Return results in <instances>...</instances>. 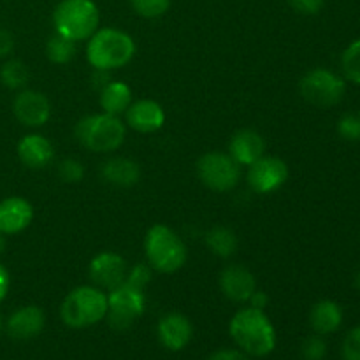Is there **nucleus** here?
Segmentation results:
<instances>
[{"mask_svg": "<svg viewBox=\"0 0 360 360\" xmlns=\"http://www.w3.org/2000/svg\"><path fill=\"white\" fill-rule=\"evenodd\" d=\"M355 288H357V290L360 292V273L357 274V276H355Z\"/></svg>", "mask_w": 360, "mask_h": 360, "instance_id": "obj_40", "label": "nucleus"}, {"mask_svg": "<svg viewBox=\"0 0 360 360\" xmlns=\"http://www.w3.org/2000/svg\"><path fill=\"white\" fill-rule=\"evenodd\" d=\"M301 355L304 360H323L327 355V343L320 334L306 338L301 345Z\"/></svg>", "mask_w": 360, "mask_h": 360, "instance_id": "obj_29", "label": "nucleus"}, {"mask_svg": "<svg viewBox=\"0 0 360 360\" xmlns=\"http://www.w3.org/2000/svg\"><path fill=\"white\" fill-rule=\"evenodd\" d=\"M248 304L252 306V308L262 309V311H264V309L267 308V304H269V297H267L266 292L255 290V292H253V294H252V297H250Z\"/></svg>", "mask_w": 360, "mask_h": 360, "instance_id": "obj_37", "label": "nucleus"}, {"mask_svg": "<svg viewBox=\"0 0 360 360\" xmlns=\"http://www.w3.org/2000/svg\"><path fill=\"white\" fill-rule=\"evenodd\" d=\"M108 315V292L95 285H81L65 295L60 306V319L67 327L86 329Z\"/></svg>", "mask_w": 360, "mask_h": 360, "instance_id": "obj_4", "label": "nucleus"}, {"mask_svg": "<svg viewBox=\"0 0 360 360\" xmlns=\"http://www.w3.org/2000/svg\"><path fill=\"white\" fill-rule=\"evenodd\" d=\"M127 267L125 259L116 252H101L91 259L88 267V276L90 281L104 292H111L125 283Z\"/></svg>", "mask_w": 360, "mask_h": 360, "instance_id": "obj_11", "label": "nucleus"}, {"mask_svg": "<svg viewBox=\"0 0 360 360\" xmlns=\"http://www.w3.org/2000/svg\"><path fill=\"white\" fill-rule=\"evenodd\" d=\"M287 162L278 157H267V155L248 165V172H246V181H248L250 188L260 195H269V193L280 190L287 183Z\"/></svg>", "mask_w": 360, "mask_h": 360, "instance_id": "obj_10", "label": "nucleus"}, {"mask_svg": "<svg viewBox=\"0 0 360 360\" xmlns=\"http://www.w3.org/2000/svg\"><path fill=\"white\" fill-rule=\"evenodd\" d=\"M76 46L77 42L70 41V39L55 32V35H51L46 42V56H48L49 62L56 63V65H63V63H69L76 56Z\"/></svg>", "mask_w": 360, "mask_h": 360, "instance_id": "obj_24", "label": "nucleus"}, {"mask_svg": "<svg viewBox=\"0 0 360 360\" xmlns=\"http://www.w3.org/2000/svg\"><path fill=\"white\" fill-rule=\"evenodd\" d=\"M46 326V315L39 306L28 304L16 309L7 319L6 330L13 340L27 341L39 336Z\"/></svg>", "mask_w": 360, "mask_h": 360, "instance_id": "obj_17", "label": "nucleus"}, {"mask_svg": "<svg viewBox=\"0 0 360 360\" xmlns=\"http://www.w3.org/2000/svg\"><path fill=\"white\" fill-rule=\"evenodd\" d=\"M326 0H288V6L299 14L304 16H315L323 9Z\"/></svg>", "mask_w": 360, "mask_h": 360, "instance_id": "obj_33", "label": "nucleus"}, {"mask_svg": "<svg viewBox=\"0 0 360 360\" xmlns=\"http://www.w3.org/2000/svg\"><path fill=\"white\" fill-rule=\"evenodd\" d=\"M144 255L151 269L162 274H172L186 264L188 250L185 241L171 227L157 224L148 229Z\"/></svg>", "mask_w": 360, "mask_h": 360, "instance_id": "obj_3", "label": "nucleus"}, {"mask_svg": "<svg viewBox=\"0 0 360 360\" xmlns=\"http://www.w3.org/2000/svg\"><path fill=\"white\" fill-rule=\"evenodd\" d=\"M125 125L139 134H153L165 123V111L157 101L141 98L125 111Z\"/></svg>", "mask_w": 360, "mask_h": 360, "instance_id": "obj_14", "label": "nucleus"}, {"mask_svg": "<svg viewBox=\"0 0 360 360\" xmlns=\"http://www.w3.org/2000/svg\"><path fill=\"white\" fill-rule=\"evenodd\" d=\"M151 278H153V269L146 264H136L134 267H130L129 273H127L125 283L130 285V287H136L144 290V288L150 285Z\"/></svg>", "mask_w": 360, "mask_h": 360, "instance_id": "obj_31", "label": "nucleus"}, {"mask_svg": "<svg viewBox=\"0 0 360 360\" xmlns=\"http://www.w3.org/2000/svg\"><path fill=\"white\" fill-rule=\"evenodd\" d=\"M341 323H343V309L336 301L323 299L316 302L309 311V326L320 336L336 333Z\"/></svg>", "mask_w": 360, "mask_h": 360, "instance_id": "obj_21", "label": "nucleus"}, {"mask_svg": "<svg viewBox=\"0 0 360 360\" xmlns=\"http://www.w3.org/2000/svg\"><path fill=\"white\" fill-rule=\"evenodd\" d=\"M338 134L341 139L348 143H359L360 141V112H347L338 120Z\"/></svg>", "mask_w": 360, "mask_h": 360, "instance_id": "obj_28", "label": "nucleus"}, {"mask_svg": "<svg viewBox=\"0 0 360 360\" xmlns=\"http://www.w3.org/2000/svg\"><path fill=\"white\" fill-rule=\"evenodd\" d=\"M76 139L81 146L95 153H111L120 150L125 143L127 125L120 116L108 115H90L81 118L76 123Z\"/></svg>", "mask_w": 360, "mask_h": 360, "instance_id": "obj_5", "label": "nucleus"}, {"mask_svg": "<svg viewBox=\"0 0 360 360\" xmlns=\"http://www.w3.org/2000/svg\"><path fill=\"white\" fill-rule=\"evenodd\" d=\"M27 65L20 60H7L2 67H0V81L4 86L11 88V90H23L28 83Z\"/></svg>", "mask_w": 360, "mask_h": 360, "instance_id": "obj_25", "label": "nucleus"}, {"mask_svg": "<svg viewBox=\"0 0 360 360\" xmlns=\"http://www.w3.org/2000/svg\"><path fill=\"white\" fill-rule=\"evenodd\" d=\"M58 178L63 183H79L84 178V167L76 158H65L58 164Z\"/></svg>", "mask_w": 360, "mask_h": 360, "instance_id": "obj_30", "label": "nucleus"}, {"mask_svg": "<svg viewBox=\"0 0 360 360\" xmlns=\"http://www.w3.org/2000/svg\"><path fill=\"white\" fill-rule=\"evenodd\" d=\"M207 360H250L248 355L241 350H232V348H227V350L214 352Z\"/></svg>", "mask_w": 360, "mask_h": 360, "instance_id": "obj_34", "label": "nucleus"}, {"mask_svg": "<svg viewBox=\"0 0 360 360\" xmlns=\"http://www.w3.org/2000/svg\"><path fill=\"white\" fill-rule=\"evenodd\" d=\"M341 357L343 360H360V326L354 327L345 336L341 345Z\"/></svg>", "mask_w": 360, "mask_h": 360, "instance_id": "obj_32", "label": "nucleus"}, {"mask_svg": "<svg viewBox=\"0 0 360 360\" xmlns=\"http://www.w3.org/2000/svg\"><path fill=\"white\" fill-rule=\"evenodd\" d=\"M206 246L213 255L220 257V259H229L238 252V236L232 229L224 227V225H217L206 234Z\"/></svg>", "mask_w": 360, "mask_h": 360, "instance_id": "obj_23", "label": "nucleus"}, {"mask_svg": "<svg viewBox=\"0 0 360 360\" xmlns=\"http://www.w3.org/2000/svg\"><path fill=\"white\" fill-rule=\"evenodd\" d=\"M18 158L28 169H44L55 158V148L48 137L28 134L18 143Z\"/></svg>", "mask_w": 360, "mask_h": 360, "instance_id": "obj_18", "label": "nucleus"}, {"mask_svg": "<svg viewBox=\"0 0 360 360\" xmlns=\"http://www.w3.org/2000/svg\"><path fill=\"white\" fill-rule=\"evenodd\" d=\"M341 70L345 81L359 84L360 86V39L352 42L341 56Z\"/></svg>", "mask_w": 360, "mask_h": 360, "instance_id": "obj_26", "label": "nucleus"}, {"mask_svg": "<svg viewBox=\"0 0 360 360\" xmlns=\"http://www.w3.org/2000/svg\"><path fill=\"white\" fill-rule=\"evenodd\" d=\"M98 104L102 112L112 116H123L127 109L132 104V90L123 81H109L101 91H98Z\"/></svg>", "mask_w": 360, "mask_h": 360, "instance_id": "obj_22", "label": "nucleus"}, {"mask_svg": "<svg viewBox=\"0 0 360 360\" xmlns=\"http://www.w3.org/2000/svg\"><path fill=\"white\" fill-rule=\"evenodd\" d=\"M229 155L238 162L239 165H252L266 155V141L257 130L243 129L231 137L229 143Z\"/></svg>", "mask_w": 360, "mask_h": 360, "instance_id": "obj_19", "label": "nucleus"}, {"mask_svg": "<svg viewBox=\"0 0 360 360\" xmlns=\"http://www.w3.org/2000/svg\"><path fill=\"white\" fill-rule=\"evenodd\" d=\"M146 309L144 290L123 283L108 292V323L115 330H127Z\"/></svg>", "mask_w": 360, "mask_h": 360, "instance_id": "obj_9", "label": "nucleus"}, {"mask_svg": "<svg viewBox=\"0 0 360 360\" xmlns=\"http://www.w3.org/2000/svg\"><path fill=\"white\" fill-rule=\"evenodd\" d=\"M136 55V42L118 28H98L86 44V60L94 69L115 70L125 67Z\"/></svg>", "mask_w": 360, "mask_h": 360, "instance_id": "obj_2", "label": "nucleus"}, {"mask_svg": "<svg viewBox=\"0 0 360 360\" xmlns=\"http://www.w3.org/2000/svg\"><path fill=\"white\" fill-rule=\"evenodd\" d=\"M158 341L171 352H179L192 341V322L181 313H167L157 326Z\"/></svg>", "mask_w": 360, "mask_h": 360, "instance_id": "obj_15", "label": "nucleus"}, {"mask_svg": "<svg viewBox=\"0 0 360 360\" xmlns=\"http://www.w3.org/2000/svg\"><path fill=\"white\" fill-rule=\"evenodd\" d=\"M53 25L70 41H88L98 30L101 13L94 0H62L53 11Z\"/></svg>", "mask_w": 360, "mask_h": 360, "instance_id": "obj_6", "label": "nucleus"}, {"mask_svg": "<svg viewBox=\"0 0 360 360\" xmlns=\"http://www.w3.org/2000/svg\"><path fill=\"white\" fill-rule=\"evenodd\" d=\"M229 334L248 357H266L276 348V330L262 309L243 308L232 316Z\"/></svg>", "mask_w": 360, "mask_h": 360, "instance_id": "obj_1", "label": "nucleus"}, {"mask_svg": "<svg viewBox=\"0 0 360 360\" xmlns=\"http://www.w3.org/2000/svg\"><path fill=\"white\" fill-rule=\"evenodd\" d=\"M299 91L304 101L316 108H333L343 101L347 94V81L340 74L319 67L302 76Z\"/></svg>", "mask_w": 360, "mask_h": 360, "instance_id": "obj_7", "label": "nucleus"}, {"mask_svg": "<svg viewBox=\"0 0 360 360\" xmlns=\"http://www.w3.org/2000/svg\"><path fill=\"white\" fill-rule=\"evenodd\" d=\"M4 250H6V238H4L2 234H0V255L4 253Z\"/></svg>", "mask_w": 360, "mask_h": 360, "instance_id": "obj_39", "label": "nucleus"}, {"mask_svg": "<svg viewBox=\"0 0 360 360\" xmlns=\"http://www.w3.org/2000/svg\"><path fill=\"white\" fill-rule=\"evenodd\" d=\"M14 49V37L9 30L0 28V58L9 55Z\"/></svg>", "mask_w": 360, "mask_h": 360, "instance_id": "obj_35", "label": "nucleus"}, {"mask_svg": "<svg viewBox=\"0 0 360 360\" xmlns=\"http://www.w3.org/2000/svg\"><path fill=\"white\" fill-rule=\"evenodd\" d=\"M13 112L21 125L39 129V127H44L51 118V104L41 91L23 88L14 97Z\"/></svg>", "mask_w": 360, "mask_h": 360, "instance_id": "obj_12", "label": "nucleus"}, {"mask_svg": "<svg viewBox=\"0 0 360 360\" xmlns=\"http://www.w3.org/2000/svg\"><path fill=\"white\" fill-rule=\"evenodd\" d=\"M9 287H11V278H9V273H7L6 267L0 264V302L6 299L7 292H9Z\"/></svg>", "mask_w": 360, "mask_h": 360, "instance_id": "obj_38", "label": "nucleus"}, {"mask_svg": "<svg viewBox=\"0 0 360 360\" xmlns=\"http://www.w3.org/2000/svg\"><path fill=\"white\" fill-rule=\"evenodd\" d=\"M34 220V207L23 197L0 200V234L14 236L23 232Z\"/></svg>", "mask_w": 360, "mask_h": 360, "instance_id": "obj_16", "label": "nucleus"}, {"mask_svg": "<svg viewBox=\"0 0 360 360\" xmlns=\"http://www.w3.org/2000/svg\"><path fill=\"white\" fill-rule=\"evenodd\" d=\"M197 176L213 192H231L239 185L241 165L229 153L210 151L197 162Z\"/></svg>", "mask_w": 360, "mask_h": 360, "instance_id": "obj_8", "label": "nucleus"}, {"mask_svg": "<svg viewBox=\"0 0 360 360\" xmlns=\"http://www.w3.org/2000/svg\"><path fill=\"white\" fill-rule=\"evenodd\" d=\"M2 329H4V320H2V315H0V334H2Z\"/></svg>", "mask_w": 360, "mask_h": 360, "instance_id": "obj_41", "label": "nucleus"}, {"mask_svg": "<svg viewBox=\"0 0 360 360\" xmlns=\"http://www.w3.org/2000/svg\"><path fill=\"white\" fill-rule=\"evenodd\" d=\"M130 6L139 16L155 20L167 13L171 7V0H130Z\"/></svg>", "mask_w": 360, "mask_h": 360, "instance_id": "obj_27", "label": "nucleus"}, {"mask_svg": "<svg viewBox=\"0 0 360 360\" xmlns=\"http://www.w3.org/2000/svg\"><path fill=\"white\" fill-rule=\"evenodd\" d=\"M109 81H111V74H109V70L94 69V74H91V84H94L95 90L101 91Z\"/></svg>", "mask_w": 360, "mask_h": 360, "instance_id": "obj_36", "label": "nucleus"}, {"mask_svg": "<svg viewBox=\"0 0 360 360\" xmlns=\"http://www.w3.org/2000/svg\"><path fill=\"white\" fill-rule=\"evenodd\" d=\"M220 290L229 301L238 302V304H246L252 297L253 292L257 290V280L248 267L241 264H229L224 267L218 278Z\"/></svg>", "mask_w": 360, "mask_h": 360, "instance_id": "obj_13", "label": "nucleus"}, {"mask_svg": "<svg viewBox=\"0 0 360 360\" xmlns=\"http://www.w3.org/2000/svg\"><path fill=\"white\" fill-rule=\"evenodd\" d=\"M101 176L105 183L120 188L134 186L141 178V167L137 162L127 157H112L101 167Z\"/></svg>", "mask_w": 360, "mask_h": 360, "instance_id": "obj_20", "label": "nucleus"}]
</instances>
